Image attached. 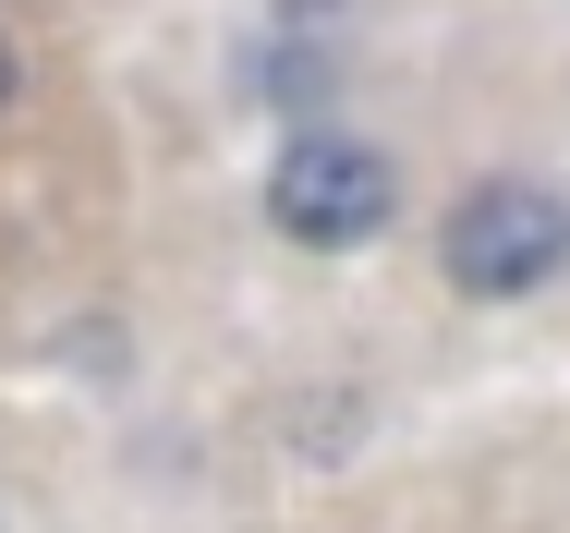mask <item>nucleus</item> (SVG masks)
Returning a JSON list of instances; mask_svg holds the SVG:
<instances>
[{"mask_svg": "<svg viewBox=\"0 0 570 533\" xmlns=\"http://www.w3.org/2000/svg\"><path fill=\"white\" fill-rule=\"evenodd\" d=\"M438 267L473 304H510V292H534V279L570 267V207L547 182H473L450 207V230H438Z\"/></svg>", "mask_w": 570, "mask_h": 533, "instance_id": "obj_1", "label": "nucleus"}, {"mask_svg": "<svg viewBox=\"0 0 570 533\" xmlns=\"http://www.w3.org/2000/svg\"><path fill=\"white\" fill-rule=\"evenodd\" d=\"M389 207H401V170H389L376 146H352V134H304V146L267 170V218H279V243H304V255L376 243Z\"/></svg>", "mask_w": 570, "mask_h": 533, "instance_id": "obj_2", "label": "nucleus"}]
</instances>
